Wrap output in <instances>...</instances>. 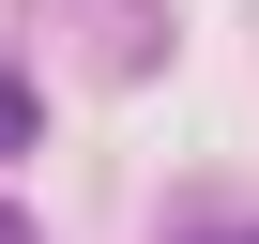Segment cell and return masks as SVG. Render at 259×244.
Here are the masks:
<instances>
[{
    "mask_svg": "<svg viewBox=\"0 0 259 244\" xmlns=\"http://www.w3.org/2000/svg\"><path fill=\"white\" fill-rule=\"evenodd\" d=\"M46 16H61V31H107V61H122V76H153V61H168L153 0H46Z\"/></svg>",
    "mask_w": 259,
    "mask_h": 244,
    "instance_id": "obj_1",
    "label": "cell"
},
{
    "mask_svg": "<svg viewBox=\"0 0 259 244\" xmlns=\"http://www.w3.org/2000/svg\"><path fill=\"white\" fill-rule=\"evenodd\" d=\"M31 138H46V107H31V76H16V61H0V153H31Z\"/></svg>",
    "mask_w": 259,
    "mask_h": 244,
    "instance_id": "obj_2",
    "label": "cell"
},
{
    "mask_svg": "<svg viewBox=\"0 0 259 244\" xmlns=\"http://www.w3.org/2000/svg\"><path fill=\"white\" fill-rule=\"evenodd\" d=\"M0 244H31V214H16V198H0Z\"/></svg>",
    "mask_w": 259,
    "mask_h": 244,
    "instance_id": "obj_3",
    "label": "cell"
},
{
    "mask_svg": "<svg viewBox=\"0 0 259 244\" xmlns=\"http://www.w3.org/2000/svg\"><path fill=\"white\" fill-rule=\"evenodd\" d=\"M244 244H259V229H244Z\"/></svg>",
    "mask_w": 259,
    "mask_h": 244,
    "instance_id": "obj_4",
    "label": "cell"
}]
</instances>
